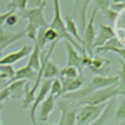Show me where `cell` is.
Segmentation results:
<instances>
[{"mask_svg":"<svg viewBox=\"0 0 125 125\" xmlns=\"http://www.w3.org/2000/svg\"><path fill=\"white\" fill-rule=\"evenodd\" d=\"M117 96H121L124 98L125 90L121 89L118 85H113L110 87L99 89L92 92L90 95L86 96L84 99L79 101L78 104H92V105L104 104L109 100L116 98Z\"/></svg>","mask_w":125,"mask_h":125,"instance_id":"obj_1","label":"cell"},{"mask_svg":"<svg viewBox=\"0 0 125 125\" xmlns=\"http://www.w3.org/2000/svg\"><path fill=\"white\" fill-rule=\"evenodd\" d=\"M52 2H53V19L51 22L49 23V27L55 29L58 32L60 36V40L63 39L64 41L69 42L75 49H78V51L82 53V47L65 30L64 22L62 21V11H61L60 0H52Z\"/></svg>","mask_w":125,"mask_h":125,"instance_id":"obj_2","label":"cell"},{"mask_svg":"<svg viewBox=\"0 0 125 125\" xmlns=\"http://www.w3.org/2000/svg\"><path fill=\"white\" fill-rule=\"evenodd\" d=\"M97 8L94 9V11L92 12V15L88 21V22L86 23L85 27H84V39H83V44H82V52H86L88 55L93 56V45H94V41L96 38V29H95V25H94V21H95V18L97 15Z\"/></svg>","mask_w":125,"mask_h":125,"instance_id":"obj_3","label":"cell"},{"mask_svg":"<svg viewBox=\"0 0 125 125\" xmlns=\"http://www.w3.org/2000/svg\"><path fill=\"white\" fill-rule=\"evenodd\" d=\"M104 104L99 105H92V104H83L81 109L79 110L77 117H76V124L78 125H85L89 124L96 118L100 116L103 109L104 108Z\"/></svg>","mask_w":125,"mask_h":125,"instance_id":"obj_4","label":"cell"},{"mask_svg":"<svg viewBox=\"0 0 125 125\" xmlns=\"http://www.w3.org/2000/svg\"><path fill=\"white\" fill-rule=\"evenodd\" d=\"M46 5H42L40 7H35V8H26L25 10L21 11V17L23 19H26L31 24L36 26L37 28L39 27H48L49 23L47 22L45 17H44V8Z\"/></svg>","mask_w":125,"mask_h":125,"instance_id":"obj_5","label":"cell"},{"mask_svg":"<svg viewBox=\"0 0 125 125\" xmlns=\"http://www.w3.org/2000/svg\"><path fill=\"white\" fill-rule=\"evenodd\" d=\"M59 108L61 110L59 125H76L77 112L72 105L67 104L66 101L62 100L59 102Z\"/></svg>","mask_w":125,"mask_h":125,"instance_id":"obj_6","label":"cell"},{"mask_svg":"<svg viewBox=\"0 0 125 125\" xmlns=\"http://www.w3.org/2000/svg\"><path fill=\"white\" fill-rule=\"evenodd\" d=\"M95 51L97 53H101V52H112V53L117 54L120 57V59L125 60L124 43H123V40L121 38L117 37V36H114L111 39H109L102 47L96 48Z\"/></svg>","mask_w":125,"mask_h":125,"instance_id":"obj_7","label":"cell"},{"mask_svg":"<svg viewBox=\"0 0 125 125\" xmlns=\"http://www.w3.org/2000/svg\"><path fill=\"white\" fill-rule=\"evenodd\" d=\"M23 37H25L23 29H20L16 32H8L3 27H0V57L7 47Z\"/></svg>","mask_w":125,"mask_h":125,"instance_id":"obj_8","label":"cell"},{"mask_svg":"<svg viewBox=\"0 0 125 125\" xmlns=\"http://www.w3.org/2000/svg\"><path fill=\"white\" fill-rule=\"evenodd\" d=\"M50 84H51V80H48V79H45L41 86H40V89H39V92L38 94L34 97V100L33 102L31 103V105H30V111H29V118L32 121H35L36 120V117H35V112L39 106V104L45 100V98L49 95V90H50Z\"/></svg>","mask_w":125,"mask_h":125,"instance_id":"obj_9","label":"cell"},{"mask_svg":"<svg viewBox=\"0 0 125 125\" xmlns=\"http://www.w3.org/2000/svg\"><path fill=\"white\" fill-rule=\"evenodd\" d=\"M114 36H117L116 31L111 25L99 23V31H98V33H96V38L94 41L93 49H96L98 47H102L109 39H111Z\"/></svg>","mask_w":125,"mask_h":125,"instance_id":"obj_10","label":"cell"},{"mask_svg":"<svg viewBox=\"0 0 125 125\" xmlns=\"http://www.w3.org/2000/svg\"><path fill=\"white\" fill-rule=\"evenodd\" d=\"M32 47L30 45H24L21 49L15 52H11L6 56L0 58V65H12L13 63L22 60L30 54Z\"/></svg>","mask_w":125,"mask_h":125,"instance_id":"obj_11","label":"cell"},{"mask_svg":"<svg viewBox=\"0 0 125 125\" xmlns=\"http://www.w3.org/2000/svg\"><path fill=\"white\" fill-rule=\"evenodd\" d=\"M91 72L99 76H106L110 70V62L99 56L92 57L91 64L88 66Z\"/></svg>","mask_w":125,"mask_h":125,"instance_id":"obj_12","label":"cell"},{"mask_svg":"<svg viewBox=\"0 0 125 125\" xmlns=\"http://www.w3.org/2000/svg\"><path fill=\"white\" fill-rule=\"evenodd\" d=\"M65 51H66V65L73 66L78 69L79 72H82V64H81V56L76 51V49L67 41H64Z\"/></svg>","mask_w":125,"mask_h":125,"instance_id":"obj_13","label":"cell"},{"mask_svg":"<svg viewBox=\"0 0 125 125\" xmlns=\"http://www.w3.org/2000/svg\"><path fill=\"white\" fill-rule=\"evenodd\" d=\"M60 81L62 83V95L61 96H63L65 94L72 93V92H75V91L81 89L82 85L85 82V78L81 73L76 78H73V79L61 78Z\"/></svg>","mask_w":125,"mask_h":125,"instance_id":"obj_14","label":"cell"},{"mask_svg":"<svg viewBox=\"0 0 125 125\" xmlns=\"http://www.w3.org/2000/svg\"><path fill=\"white\" fill-rule=\"evenodd\" d=\"M115 104H116V98L109 100L105 104L104 108L103 109L100 116L98 118H96L95 120H93L92 122H90L88 125H104L107 122V120L110 118L111 114L113 113V109H114Z\"/></svg>","mask_w":125,"mask_h":125,"instance_id":"obj_15","label":"cell"},{"mask_svg":"<svg viewBox=\"0 0 125 125\" xmlns=\"http://www.w3.org/2000/svg\"><path fill=\"white\" fill-rule=\"evenodd\" d=\"M55 102H56V98L49 94L45 98V100L40 104V111L38 115V119L40 121L45 122L49 119V116L55 107Z\"/></svg>","mask_w":125,"mask_h":125,"instance_id":"obj_16","label":"cell"},{"mask_svg":"<svg viewBox=\"0 0 125 125\" xmlns=\"http://www.w3.org/2000/svg\"><path fill=\"white\" fill-rule=\"evenodd\" d=\"M90 83L93 85L95 90H99V89L110 87L113 85H118V77L117 76H109V75H106V76L95 75L92 78Z\"/></svg>","mask_w":125,"mask_h":125,"instance_id":"obj_17","label":"cell"},{"mask_svg":"<svg viewBox=\"0 0 125 125\" xmlns=\"http://www.w3.org/2000/svg\"><path fill=\"white\" fill-rule=\"evenodd\" d=\"M37 73H38V71L32 69L30 66H28L27 64H25L24 66H22V67L19 68L18 70H16L15 75H14V78L11 81H15V80H25V81H33L34 82L35 79H36V77H37Z\"/></svg>","mask_w":125,"mask_h":125,"instance_id":"obj_18","label":"cell"},{"mask_svg":"<svg viewBox=\"0 0 125 125\" xmlns=\"http://www.w3.org/2000/svg\"><path fill=\"white\" fill-rule=\"evenodd\" d=\"M90 2L91 0H73L75 13L78 15L81 30H84V27L86 25V14H87V9Z\"/></svg>","mask_w":125,"mask_h":125,"instance_id":"obj_19","label":"cell"},{"mask_svg":"<svg viewBox=\"0 0 125 125\" xmlns=\"http://www.w3.org/2000/svg\"><path fill=\"white\" fill-rule=\"evenodd\" d=\"M64 27H65V30L66 32L80 45L83 44V39L81 38L80 34H79V31H78V27L75 23V21H73L72 17H70L69 15H66L64 17Z\"/></svg>","mask_w":125,"mask_h":125,"instance_id":"obj_20","label":"cell"},{"mask_svg":"<svg viewBox=\"0 0 125 125\" xmlns=\"http://www.w3.org/2000/svg\"><path fill=\"white\" fill-rule=\"evenodd\" d=\"M25 80H15L7 84V88L10 92V99H21L23 96V88Z\"/></svg>","mask_w":125,"mask_h":125,"instance_id":"obj_21","label":"cell"},{"mask_svg":"<svg viewBox=\"0 0 125 125\" xmlns=\"http://www.w3.org/2000/svg\"><path fill=\"white\" fill-rule=\"evenodd\" d=\"M40 59H41V51L39 50L38 46L34 43L32 50L29 54V58L27 61V65L30 66L32 69L38 71L40 68Z\"/></svg>","mask_w":125,"mask_h":125,"instance_id":"obj_22","label":"cell"},{"mask_svg":"<svg viewBox=\"0 0 125 125\" xmlns=\"http://www.w3.org/2000/svg\"><path fill=\"white\" fill-rule=\"evenodd\" d=\"M80 74H81V72H79L78 69L73 67V66L65 65L62 69H60V76H61V78L73 79V78L78 77Z\"/></svg>","mask_w":125,"mask_h":125,"instance_id":"obj_23","label":"cell"},{"mask_svg":"<svg viewBox=\"0 0 125 125\" xmlns=\"http://www.w3.org/2000/svg\"><path fill=\"white\" fill-rule=\"evenodd\" d=\"M16 70L12 65H0V79L10 82L15 75Z\"/></svg>","mask_w":125,"mask_h":125,"instance_id":"obj_24","label":"cell"},{"mask_svg":"<svg viewBox=\"0 0 125 125\" xmlns=\"http://www.w3.org/2000/svg\"><path fill=\"white\" fill-rule=\"evenodd\" d=\"M47 28V27H46ZM45 27H39L38 29H37V33H36V39H35V42H33V43H35L37 46H38V48H39V50L40 51H42V50H44V48L46 47V45H47V40H46V38H45V29H46Z\"/></svg>","mask_w":125,"mask_h":125,"instance_id":"obj_25","label":"cell"},{"mask_svg":"<svg viewBox=\"0 0 125 125\" xmlns=\"http://www.w3.org/2000/svg\"><path fill=\"white\" fill-rule=\"evenodd\" d=\"M49 94L52 95V96H54L55 98L60 97L62 95V83H61L60 79L55 78V79L51 80Z\"/></svg>","mask_w":125,"mask_h":125,"instance_id":"obj_26","label":"cell"},{"mask_svg":"<svg viewBox=\"0 0 125 125\" xmlns=\"http://www.w3.org/2000/svg\"><path fill=\"white\" fill-rule=\"evenodd\" d=\"M6 7L8 8V10L23 11L26 9L27 3H26V0H11L9 3L6 4Z\"/></svg>","mask_w":125,"mask_h":125,"instance_id":"obj_27","label":"cell"},{"mask_svg":"<svg viewBox=\"0 0 125 125\" xmlns=\"http://www.w3.org/2000/svg\"><path fill=\"white\" fill-rule=\"evenodd\" d=\"M45 38H46L47 42H51V43H54V42L58 43L60 41V36H59L58 32L49 26L45 29Z\"/></svg>","mask_w":125,"mask_h":125,"instance_id":"obj_28","label":"cell"},{"mask_svg":"<svg viewBox=\"0 0 125 125\" xmlns=\"http://www.w3.org/2000/svg\"><path fill=\"white\" fill-rule=\"evenodd\" d=\"M115 117H116V119H118L121 122H123L125 119V101L123 98L119 101V103L117 104V107L115 110Z\"/></svg>","mask_w":125,"mask_h":125,"instance_id":"obj_29","label":"cell"},{"mask_svg":"<svg viewBox=\"0 0 125 125\" xmlns=\"http://www.w3.org/2000/svg\"><path fill=\"white\" fill-rule=\"evenodd\" d=\"M103 14H104V18H105V20H107L109 22H111V24L112 25H114L115 24V22H116V21L118 20V18H119V16L122 14H118V13H116V12H114V11H112V10H110L109 8L107 9V10H105V11H104V12H102ZM111 25V26H112Z\"/></svg>","mask_w":125,"mask_h":125,"instance_id":"obj_30","label":"cell"},{"mask_svg":"<svg viewBox=\"0 0 125 125\" xmlns=\"http://www.w3.org/2000/svg\"><path fill=\"white\" fill-rule=\"evenodd\" d=\"M37 29H38V28H37L36 26H34L33 24L27 22V24H26V26H25V28H24L23 30H24L25 36H26L28 39H30V40H32L33 42H35Z\"/></svg>","mask_w":125,"mask_h":125,"instance_id":"obj_31","label":"cell"},{"mask_svg":"<svg viewBox=\"0 0 125 125\" xmlns=\"http://www.w3.org/2000/svg\"><path fill=\"white\" fill-rule=\"evenodd\" d=\"M95 5H96V8L97 10H101L102 12L107 10L109 8V5H110V1L109 0H93Z\"/></svg>","mask_w":125,"mask_h":125,"instance_id":"obj_32","label":"cell"},{"mask_svg":"<svg viewBox=\"0 0 125 125\" xmlns=\"http://www.w3.org/2000/svg\"><path fill=\"white\" fill-rule=\"evenodd\" d=\"M124 8H125L124 3H111L109 5V9L114 11V12H116V13H118V14L123 13Z\"/></svg>","mask_w":125,"mask_h":125,"instance_id":"obj_33","label":"cell"},{"mask_svg":"<svg viewBox=\"0 0 125 125\" xmlns=\"http://www.w3.org/2000/svg\"><path fill=\"white\" fill-rule=\"evenodd\" d=\"M92 57H93V56L88 55L86 52H82V56H81V64H82V66L88 67V66L91 64Z\"/></svg>","mask_w":125,"mask_h":125,"instance_id":"obj_34","label":"cell"},{"mask_svg":"<svg viewBox=\"0 0 125 125\" xmlns=\"http://www.w3.org/2000/svg\"><path fill=\"white\" fill-rule=\"evenodd\" d=\"M9 99H10V92H9L7 86H5L0 90V103L2 104L3 102H5Z\"/></svg>","mask_w":125,"mask_h":125,"instance_id":"obj_35","label":"cell"},{"mask_svg":"<svg viewBox=\"0 0 125 125\" xmlns=\"http://www.w3.org/2000/svg\"><path fill=\"white\" fill-rule=\"evenodd\" d=\"M26 3L29 8H35L46 5V0H26Z\"/></svg>","mask_w":125,"mask_h":125,"instance_id":"obj_36","label":"cell"},{"mask_svg":"<svg viewBox=\"0 0 125 125\" xmlns=\"http://www.w3.org/2000/svg\"><path fill=\"white\" fill-rule=\"evenodd\" d=\"M18 21H19V17H18V15L14 12V13H12V14L7 18L6 23H7L8 25H10V26H13V25H15V24L18 22Z\"/></svg>","mask_w":125,"mask_h":125,"instance_id":"obj_37","label":"cell"},{"mask_svg":"<svg viewBox=\"0 0 125 125\" xmlns=\"http://www.w3.org/2000/svg\"><path fill=\"white\" fill-rule=\"evenodd\" d=\"M14 12H16V11H14V10H8L7 12L0 14V27H2V24L6 21L7 18H8L12 13H14Z\"/></svg>","mask_w":125,"mask_h":125,"instance_id":"obj_38","label":"cell"},{"mask_svg":"<svg viewBox=\"0 0 125 125\" xmlns=\"http://www.w3.org/2000/svg\"><path fill=\"white\" fill-rule=\"evenodd\" d=\"M7 84H8V81H6V80H3V79H0V90H1L3 87L7 86Z\"/></svg>","mask_w":125,"mask_h":125,"instance_id":"obj_39","label":"cell"},{"mask_svg":"<svg viewBox=\"0 0 125 125\" xmlns=\"http://www.w3.org/2000/svg\"><path fill=\"white\" fill-rule=\"evenodd\" d=\"M111 3H124V0H109Z\"/></svg>","mask_w":125,"mask_h":125,"instance_id":"obj_40","label":"cell"},{"mask_svg":"<svg viewBox=\"0 0 125 125\" xmlns=\"http://www.w3.org/2000/svg\"><path fill=\"white\" fill-rule=\"evenodd\" d=\"M2 108H3V104L0 103V111L2 110ZM0 125H2V123H1V120H0Z\"/></svg>","mask_w":125,"mask_h":125,"instance_id":"obj_41","label":"cell"},{"mask_svg":"<svg viewBox=\"0 0 125 125\" xmlns=\"http://www.w3.org/2000/svg\"><path fill=\"white\" fill-rule=\"evenodd\" d=\"M31 123H32V125H37V122H36V120H35V121H32Z\"/></svg>","mask_w":125,"mask_h":125,"instance_id":"obj_42","label":"cell"},{"mask_svg":"<svg viewBox=\"0 0 125 125\" xmlns=\"http://www.w3.org/2000/svg\"><path fill=\"white\" fill-rule=\"evenodd\" d=\"M49 125H55V124H49Z\"/></svg>","mask_w":125,"mask_h":125,"instance_id":"obj_43","label":"cell"},{"mask_svg":"<svg viewBox=\"0 0 125 125\" xmlns=\"http://www.w3.org/2000/svg\"><path fill=\"white\" fill-rule=\"evenodd\" d=\"M113 125H118V124H113Z\"/></svg>","mask_w":125,"mask_h":125,"instance_id":"obj_44","label":"cell"}]
</instances>
